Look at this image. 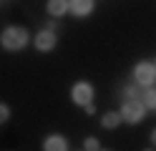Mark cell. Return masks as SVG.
<instances>
[{"label": "cell", "mask_w": 156, "mask_h": 151, "mask_svg": "<svg viewBox=\"0 0 156 151\" xmlns=\"http://www.w3.org/2000/svg\"><path fill=\"white\" fill-rule=\"evenodd\" d=\"M28 43H30V33H28V28H23V25H5L3 33H0V45L5 50H10V53L23 50Z\"/></svg>", "instance_id": "6da1fadb"}, {"label": "cell", "mask_w": 156, "mask_h": 151, "mask_svg": "<svg viewBox=\"0 0 156 151\" xmlns=\"http://www.w3.org/2000/svg\"><path fill=\"white\" fill-rule=\"evenodd\" d=\"M131 78L141 91L156 86V66H154V60H139V63L131 68Z\"/></svg>", "instance_id": "7a4b0ae2"}, {"label": "cell", "mask_w": 156, "mask_h": 151, "mask_svg": "<svg viewBox=\"0 0 156 151\" xmlns=\"http://www.w3.org/2000/svg\"><path fill=\"white\" fill-rule=\"evenodd\" d=\"M119 113H121V121L123 124H129V126H139L141 121L146 118V106L141 103V98H133V101H123L121 108H119Z\"/></svg>", "instance_id": "3957f363"}, {"label": "cell", "mask_w": 156, "mask_h": 151, "mask_svg": "<svg viewBox=\"0 0 156 151\" xmlns=\"http://www.w3.org/2000/svg\"><path fill=\"white\" fill-rule=\"evenodd\" d=\"M93 96H96V88H93L91 81H76L71 86V103L78 106V108L93 103Z\"/></svg>", "instance_id": "277c9868"}, {"label": "cell", "mask_w": 156, "mask_h": 151, "mask_svg": "<svg viewBox=\"0 0 156 151\" xmlns=\"http://www.w3.org/2000/svg\"><path fill=\"white\" fill-rule=\"evenodd\" d=\"M33 45H35L38 53H51V50L58 48V33L55 30H48V28L38 30V33L33 35Z\"/></svg>", "instance_id": "5b68a950"}, {"label": "cell", "mask_w": 156, "mask_h": 151, "mask_svg": "<svg viewBox=\"0 0 156 151\" xmlns=\"http://www.w3.org/2000/svg\"><path fill=\"white\" fill-rule=\"evenodd\" d=\"M93 8H96V0H68V13L76 18L93 15Z\"/></svg>", "instance_id": "8992f818"}, {"label": "cell", "mask_w": 156, "mask_h": 151, "mask_svg": "<svg viewBox=\"0 0 156 151\" xmlns=\"http://www.w3.org/2000/svg\"><path fill=\"white\" fill-rule=\"evenodd\" d=\"M43 151H68V138L63 134H48L41 144Z\"/></svg>", "instance_id": "52a82bcc"}, {"label": "cell", "mask_w": 156, "mask_h": 151, "mask_svg": "<svg viewBox=\"0 0 156 151\" xmlns=\"http://www.w3.org/2000/svg\"><path fill=\"white\" fill-rule=\"evenodd\" d=\"M45 13L53 20H61L63 15H68V0H48L45 3Z\"/></svg>", "instance_id": "ba28073f"}, {"label": "cell", "mask_w": 156, "mask_h": 151, "mask_svg": "<svg viewBox=\"0 0 156 151\" xmlns=\"http://www.w3.org/2000/svg\"><path fill=\"white\" fill-rule=\"evenodd\" d=\"M121 124H123V121H121V113H119V111H106V113L101 116V126H103L106 131L119 128Z\"/></svg>", "instance_id": "9c48e42d"}, {"label": "cell", "mask_w": 156, "mask_h": 151, "mask_svg": "<svg viewBox=\"0 0 156 151\" xmlns=\"http://www.w3.org/2000/svg\"><path fill=\"white\" fill-rule=\"evenodd\" d=\"M141 103L146 106V111H156V86L141 91Z\"/></svg>", "instance_id": "30bf717a"}, {"label": "cell", "mask_w": 156, "mask_h": 151, "mask_svg": "<svg viewBox=\"0 0 156 151\" xmlns=\"http://www.w3.org/2000/svg\"><path fill=\"white\" fill-rule=\"evenodd\" d=\"M121 98L123 101H133V98H141V88L136 86V83H126L121 88Z\"/></svg>", "instance_id": "8fae6325"}, {"label": "cell", "mask_w": 156, "mask_h": 151, "mask_svg": "<svg viewBox=\"0 0 156 151\" xmlns=\"http://www.w3.org/2000/svg\"><path fill=\"white\" fill-rule=\"evenodd\" d=\"M101 144H98V138L96 136H86L83 138V151H98Z\"/></svg>", "instance_id": "7c38bea8"}, {"label": "cell", "mask_w": 156, "mask_h": 151, "mask_svg": "<svg viewBox=\"0 0 156 151\" xmlns=\"http://www.w3.org/2000/svg\"><path fill=\"white\" fill-rule=\"evenodd\" d=\"M8 118H10V106L0 101V126H3V124H8Z\"/></svg>", "instance_id": "4fadbf2b"}, {"label": "cell", "mask_w": 156, "mask_h": 151, "mask_svg": "<svg viewBox=\"0 0 156 151\" xmlns=\"http://www.w3.org/2000/svg\"><path fill=\"white\" fill-rule=\"evenodd\" d=\"M45 28H48V30H55V33H58V20H53V18H51V20L45 23Z\"/></svg>", "instance_id": "5bb4252c"}, {"label": "cell", "mask_w": 156, "mask_h": 151, "mask_svg": "<svg viewBox=\"0 0 156 151\" xmlns=\"http://www.w3.org/2000/svg\"><path fill=\"white\" fill-rule=\"evenodd\" d=\"M83 111H86V113H88V116H96V106H93V103H88V106H83Z\"/></svg>", "instance_id": "9a60e30c"}, {"label": "cell", "mask_w": 156, "mask_h": 151, "mask_svg": "<svg viewBox=\"0 0 156 151\" xmlns=\"http://www.w3.org/2000/svg\"><path fill=\"white\" fill-rule=\"evenodd\" d=\"M149 138H151V146L156 149V128H151V136H149Z\"/></svg>", "instance_id": "2e32d148"}, {"label": "cell", "mask_w": 156, "mask_h": 151, "mask_svg": "<svg viewBox=\"0 0 156 151\" xmlns=\"http://www.w3.org/2000/svg\"><path fill=\"white\" fill-rule=\"evenodd\" d=\"M144 151H156V149H154V146H151V149H144Z\"/></svg>", "instance_id": "e0dca14e"}, {"label": "cell", "mask_w": 156, "mask_h": 151, "mask_svg": "<svg viewBox=\"0 0 156 151\" xmlns=\"http://www.w3.org/2000/svg\"><path fill=\"white\" fill-rule=\"evenodd\" d=\"M98 151H111V149H98Z\"/></svg>", "instance_id": "ac0fdd59"}, {"label": "cell", "mask_w": 156, "mask_h": 151, "mask_svg": "<svg viewBox=\"0 0 156 151\" xmlns=\"http://www.w3.org/2000/svg\"><path fill=\"white\" fill-rule=\"evenodd\" d=\"M154 66H156V58H154Z\"/></svg>", "instance_id": "d6986e66"}, {"label": "cell", "mask_w": 156, "mask_h": 151, "mask_svg": "<svg viewBox=\"0 0 156 151\" xmlns=\"http://www.w3.org/2000/svg\"><path fill=\"white\" fill-rule=\"evenodd\" d=\"M81 151H83V149H81Z\"/></svg>", "instance_id": "ffe728a7"}]
</instances>
